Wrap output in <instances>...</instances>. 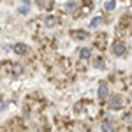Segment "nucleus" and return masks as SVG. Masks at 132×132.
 I'll return each mask as SVG.
<instances>
[{
  "instance_id": "1",
  "label": "nucleus",
  "mask_w": 132,
  "mask_h": 132,
  "mask_svg": "<svg viewBox=\"0 0 132 132\" xmlns=\"http://www.w3.org/2000/svg\"><path fill=\"white\" fill-rule=\"evenodd\" d=\"M123 108V99L120 95H113L111 99H109V109H122Z\"/></svg>"
},
{
  "instance_id": "2",
  "label": "nucleus",
  "mask_w": 132,
  "mask_h": 132,
  "mask_svg": "<svg viewBox=\"0 0 132 132\" xmlns=\"http://www.w3.org/2000/svg\"><path fill=\"white\" fill-rule=\"evenodd\" d=\"M113 53H114L116 56H123V55L127 53V46H125L122 41H116L113 44Z\"/></svg>"
},
{
  "instance_id": "3",
  "label": "nucleus",
  "mask_w": 132,
  "mask_h": 132,
  "mask_svg": "<svg viewBox=\"0 0 132 132\" xmlns=\"http://www.w3.org/2000/svg\"><path fill=\"white\" fill-rule=\"evenodd\" d=\"M12 50H14V53H16V55H25L28 48H27L23 42H18V44H14V48H12Z\"/></svg>"
},
{
  "instance_id": "4",
  "label": "nucleus",
  "mask_w": 132,
  "mask_h": 132,
  "mask_svg": "<svg viewBox=\"0 0 132 132\" xmlns=\"http://www.w3.org/2000/svg\"><path fill=\"white\" fill-rule=\"evenodd\" d=\"M44 23H46V27H56V25L60 23V20H58L56 16H46Z\"/></svg>"
},
{
  "instance_id": "5",
  "label": "nucleus",
  "mask_w": 132,
  "mask_h": 132,
  "mask_svg": "<svg viewBox=\"0 0 132 132\" xmlns=\"http://www.w3.org/2000/svg\"><path fill=\"white\" fill-rule=\"evenodd\" d=\"M108 93H109L108 85H106V83H101V85H99V99H106V97H108Z\"/></svg>"
},
{
  "instance_id": "6",
  "label": "nucleus",
  "mask_w": 132,
  "mask_h": 132,
  "mask_svg": "<svg viewBox=\"0 0 132 132\" xmlns=\"http://www.w3.org/2000/svg\"><path fill=\"white\" fill-rule=\"evenodd\" d=\"M71 35L76 37V39H88V34L85 30H74V32H71Z\"/></svg>"
},
{
  "instance_id": "7",
  "label": "nucleus",
  "mask_w": 132,
  "mask_h": 132,
  "mask_svg": "<svg viewBox=\"0 0 132 132\" xmlns=\"http://www.w3.org/2000/svg\"><path fill=\"white\" fill-rule=\"evenodd\" d=\"M79 56H81L83 60H88L92 56V51L88 50V48H81V50H79Z\"/></svg>"
},
{
  "instance_id": "8",
  "label": "nucleus",
  "mask_w": 132,
  "mask_h": 132,
  "mask_svg": "<svg viewBox=\"0 0 132 132\" xmlns=\"http://www.w3.org/2000/svg\"><path fill=\"white\" fill-rule=\"evenodd\" d=\"M76 9H78V4H76L74 0H69V2L65 4V11H69V12H74Z\"/></svg>"
},
{
  "instance_id": "9",
  "label": "nucleus",
  "mask_w": 132,
  "mask_h": 132,
  "mask_svg": "<svg viewBox=\"0 0 132 132\" xmlns=\"http://www.w3.org/2000/svg\"><path fill=\"white\" fill-rule=\"evenodd\" d=\"M102 132H114V125L111 122H104L102 123Z\"/></svg>"
},
{
  "instance_id": "10",
  "label": "nucleus",
  "mask_w": 132,
  "mask_h": 132,
  "mask_svg": "<svg viewBox=\"0 0 132 132\" xmlns=\"http://www.w3.org/2000/svg\"><path fill=\"white\" fill-rule=\"evenodd\" d=\"M21 72H23L21 65H20V63H14V65H12V74H14V76H20Z\"/></svg>"
},
{
  "instance_id": "11",
  "label": "nucleus",
  "mask_w": 132,
  "mask_h": 132,
  "mask_svg": "<svg viewBox=\"0 0 132 132\" xmlns=\"http://www.w3.org/2000/svg\"><path fill=\"white\" fill-rule=\"evenodd\" d=\"M101 23H102V18H101V16H97V18H93V20H92L90 27H92V28H95V27H99Z\"/></svg>"
},
{
  "instance_id": "12",
  "label": "nucleus",
  "mask_w": 132,
  "mask_h": 132,
  "mask_svg": "<svg viewBox=\"0 0 132 132\" xmlns=\"http://www.w3.org/2000/svg\"><path fill=\"white\" fill-rule=\"evenodd\" d=\"M104 7H106V11H113L114 7H116V2H114V0H109V2H106Z\"/></svg>"
},
{
  "instance_id": "13",
  "label": "nucleus",
  "mask_w": 132,
  "mask_h": 132,
  "mask_svg": "<svg viewBox=\"0 0 132 132\" xmlns=\"http://www.w3.org/2000/svg\"><path fill=\"white\" fill-rule=\"evenodd\" d=\"M93 65H95L97 69H102V65H104V62H102V58H95V62H93Z\"/></svg>"
},
{
  "instance_id": "14",
  "label": "nucleus",
  "mask_w": 132,
  "mask_h": 132,
  "mask_svg": "<svg viewBox=\"0 0 132 132\" xmlns=\"http://www.w3.org/2000/svg\"><path fill=\"white\" fill-rule=\"evenodd\" d=\"M20 12L21 14H28V5H23V7L20 9Z\"/></svg>"
},
{
  "instance_id": "15",
  "label": "nucleus",
  "mask_w": 132,
  "mask_h": 132,
  "mask_svg": "<svg viewBox=\"0 0 132 132\" xmlns=\"http://www.w3.org/2000/svg\"><path fill=\"white\" fill-rule=\"evenodd\" d=\"M2 108H4V101H0V109H2Z\"/></svg>"
}]
</instances>
